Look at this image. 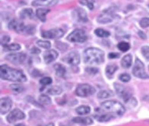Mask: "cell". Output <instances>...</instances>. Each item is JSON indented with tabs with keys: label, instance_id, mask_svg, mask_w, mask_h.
Returning a JSON list of instances; mask_svg holds the SVG:
<instances>
[{
	"label": "cell",
	"instance_id": "1",
	"mask_svg": "<svg viewBox=\"0 0 149 126\" xmlns=\"http://www.w3.org/2000/svg\"><path fill=\"white\" fill-rule=\"evenodd\" d=\"M0 77L4 80L18 83H24L27 81V77L22 71L11 68L5 64L0 67Z\"/></svg>",
	"mask_w": 149,
	"mask_h": 126
},
{
	"label": "cell",
	"instance_id": "2",
	"mask_svg": "<svg viewBox=\"0 0 149 126\" xmlns=\"http://www.w3.org/2000/svg\"><path fill=\"white\" fill-rule=\"evenodd\" d=\"M84 61L88 64H100L104 61V52L96 47H90L84 51Z\"/></svg>",
	"mask_w": 149,
	"mask_h": 126
},
{
	"label": "cell",
	"instance_id": "3",
	"mask_svg": "<svg viewBox=\"0 0 149 126\" xmlns=\"http://www.w3.org/2000/svg\"><path fill=\"white\" fill-rule=\"evenodd\" d=\"M101 107L104 110L108 111L113 114L121 116L126 112V108L120 103L115 100H108L101 103Z\"/></svg>",
	"mask_w": 149,
	"mask_h": 126
},
{
	"label": "cell",
	"instance_id": "4",
	"mask_svg": "<svg viewBox=\"0 0 149 126\" xmlns=\"http://www.w3.org/2000/svg\"><path fill=\"white\" fill-rule=\"evenodd\" d=\"M132 73L135 77L140 79H149V76L145 72L144 63L139 58L135 60V65L132 69Z\"/></svg>",
	"mask_w": 149,
	"mask_h": 126
},
{
	"label": "cell",
	"instance_id": "5",
	"mask_svg": "<svg viewBox=\"0 0 149 126\" xmlns=\"http://www.w3.org/2000/svg\"><path fill=\"white\" fill-rule=\"evenodd\" d=\"M67 39L73 43H84L88 39V36L83 30L75 29L68 36Z\"/></svg>",
	"mask_w": 149,
	"mask_h": 126
},
{
	"label": "cell",
	"instance_id": "6",
	"mask_svg": "<svg viewBox=\"0 0 149 126\" xmlns=\"http://www.w3.org/2000/svg\"><path fill=\"white\" fill-rule=\"evenodd\" d=\"M94 93H95V89L92 86L87 83L79 84L75 89V94L80 97L90 96Z\"/></svg>",
	"mask_w": 149,
	"mask_h": 126
},
{
	"label": "cell",
	"instance_id": "7",
	"mask_svg": "<svg viewBox=\"0 0 149 126\" xmlns=\"http://www.w3.org/2000/svg\"><path fill=\"white\" fill-rule=\"evenodd\" d=\"M114 88L116 89L118 96L121 97L126 103H127L128 101L132 98V93L128 87L118 84V83H114Z\"/></svg>",
	"mask_w": 149,
	"mask_h": 126
},
{
	"label": "cell",
	"instance_id": "8",
	"mask_svg": "<svg viewBox=\"0 0 149 126\" xmlns=\"http://www.w3.org/2000/svg\"><path fill=\"white\" fill-rule=\"evenodd\" d=\"M65 32L62 28H53V29L44 31L42 32V36L48 39H58L63 37Z\"/></svg>",
	"mask_w": 149,
	"mask_h": 126
},
{
	"label": "cell",
	"instance_id": "9",
	"mask_svg": "<svg viewBox=\"0 0 149 126\" xmlns=\"http://www.w3.org/2000/svg\"><path fill=\"white\" fill-rule=\"evenodd\" d=\"M113 9L104 10V12L101 13L98 16L97 22L101 24H107L109 22H111L115 18V15L113 14Z\"/></svg>",
	"mask_w": 149,
	"mask_h": 126
},
{
	"label": "cell",
	"instance_id": "10",
	"mask_svg": "<svg viewBox=\"0 0 149 126\" xmlns=\"http://www.w3.org/2000/svg\"><path fill=\"white\" fill-rule=\"evenodd\" d=\"M63 61L68 64L72 66H76L80 63V55L79 52L72 51L63 57Z\"/></svg>",
	"mask_w": 149,
	"mask_h": 126
},
{
	"label": "cell",
	"instance_id": "11",
	"mask_svg": "<svg viewBox=\"0 0 149 126\" xmlns=\"http://www.w3.org/2000/svg\"><path fill=\"white\" fill-rule=\"evenodd\" d=\"M25 118V115L22 112V110H20L18 108H15L14 110H12L10 112L9 114L7 116V121L9 123L12 124L17 122L18 120H22Z\"/></svg>",
	"mask_w": 149,
	"mask_h": 126
},
{
	"label": "cell",
	"instance_id": "12",
	"mask_svg": "<svg viewBox=\"0 0 149 126\" xmlns=\"http://www.w3.org/2000/svg\"><path fill=\"white\" fill-rule=\"evenodd\" d=\"M6 58L12 63H14V64H21V63L24 62V61L27 58V56L24 53H10V54L6 56Z\"/></svg>",
	"mask_w": 149,
	"mask_h": 126
},
{
	"label": "cell",
	"instance_id": "13",
	"mask_svg": "<svg viewBox=\"0 0 149 126\" xmlns=\"http://www.w3.org/2000/svg\"><path fill=\"white\" fill-rule=\"evenodd\" d=\"M8 28L11 30H14L17 33L19 34H25V29H26V25H24L23 22H19L18 20L14 19L8 23Z\"/></svg>",
	"mask_w": 149,
	"mask_h": 126
},
{
	"label": "cell",
	"instance_id": "14",
	"mask_svg": "<svg viewBox=\"0 0 149 126\" xmlns=\"http://www.w3.org/2000/svg\"><path fill=\"white\" fill-rule=\"evenodd\" d=\"M72 14L74 19L78 22H82V23H86V22H88V15H87L86 12L82 8H76L75 9H74Z\"/></svg>",
	"mask_w": 149,
	"mask_h": 126
},
{
	"label": "cell",
	"instance_id": "15",
	"mask_svg": "<svg viewBox=\"0 0 149 126\" xmlns=\"http://www.w3.org/2000/svg\"><path fill=\"white\" fill-rule=\"evenodd\" d=\"M12 106V101L8 97L2 98L0 100V112L1 115H5L11 109Z\"/></svg>",
	"mask_w": 149,
	"mask_h": 126
},
{
	"label": "cell",
	"instance_id": "16",
	"mask_svg": "<svg viewBox=\"0 0 149 126\" xmlns=\"http://www.w3.org/2000/svg\"><path fill=\"white\" fill-rule=\"evenodd\" d=\"M59 0H34L32 2L33 6H43V7H52L58 3Z\"/></svg>",
	"mask_w": 149,
	"mask_h": 126
},
{
	"label": "cell",
	"instance_id": "17",
	"mask_svg": "<svg viewBox=\"0 0 149 126\" xmlns=\"http://www.w3.org/2000/svg\"><path fill=\"white\" fill-rule=\"evenodd\" d=\"M58 57V53L54 50H48L43 54V60L46 63H50Z\"/></svg>",
	"mask_w": 149,
	"mask_h": 126
},
{
	"label": "cell",
	"instance_id": "18",
	"mask_svg": "<svg viewBox=\"0 0 149 126\" xmlns=\"http://www.w3.org/2000/svg\"><path fill=\"white\" fill-rule=\"evenodd\" d=\"M72 121L74 123L80 124L84 126L90 125L93 124V120L89 117H75L73 118Z\"/></svg>",
	"mask_w": 149,
	"mask_h": 126
},
{
	"label": "cell",
	"instance_id": "19",
	"mask_svg": "<svg viewBox=\"0 0 149 126\" xmlns=\"http://www.w3.org/2000/svg\"><path fill=\"white\" fill-rule=\"evenodd\" d=\"M50 12V10L48 9V8H38L36 12V15H37V17L39 18L41 22H45L47 18L46 16Z\"/></svg>",
	"mask_w": 149,
	"mask_h": 126
},
{
	"label": "cell",
	"instance_id": "20",
	"mask_svg": "<svg viewBox=\"0 0 149 126\" xmlns=\"http://www.w3.org/2000/svg\"><path fill=\"white\" fill-rule=\"evenodd\" d=\"M20 18L22 19H26V18H29V19H33V12L31 8H25L23 9L22 12H20Z\"/></svg>",
	"mask_w": 149,
	"mask_h": 126
},
{
	"label": "cell",
	"instance_id": "21",
	"mask_svg": "<svg viewBox=\"0 0 149 126\" xmlns=\"http://www.w3.org/2000/svg\"><path fill=\"white\" fill-rule=\"evenodd\" d=\"M132 63V57L130 54H127L125 57H123V58L121 61L122 67L123 68H126V69H128L131 67Z\"/></svg>",
	"mask_w": 149,
	"mask_h": 126
},
{
	"label": "cell",
	"instance_id": "22",
	"mask_svg": "<svg viewBox=\"0 0 149 126\" xmlns=\"http://www.w3.org/2000/svg\"><path fill=\"white\" fill-rule=\"evenodd\" d=\"M118 70V67L116 64H109L106 67V75L108 78L111 79L113 77L114 73Z\"/></svg>",
	"mask_w": 149,
	"mask_h": 126
},
{
	"label": "cell",
	"instance_id": "23",
	"mask_svg": "<svg viewBox=\"0 0 149 126\" xmlns=\"http://www.w3.org/2000/svg\"><path fill=\"white\" fill-rule=\"evenodd\" d=\"M54 69L56 70V74L60 77H63L65 74V69L63 65H61L59 63H56L54 65Z\"/></svg>",
	"mask_w": 149,
	"mask_h": 126
},
{
	"label": "cell",
	"instance_id": "24",
	"mask_svg": "<svg viewBox=\"0 0 149 126\" xmlns=\"http://www.w3.org/2000/svg\"><path fill=\"white\" fill-rule=\"evenodd\" d=\"M91 112V108L88 106H81L76 108V112L79 115H87L89 114Z\"/></svg>",
	"mask_w": 149,
	"mask_h": 126
},
{
	"label": "cell",
	"instance_id": "25",
	"mask_svg": "<svg viewBox=\"0 0 149 126\" xmlns=\"http://www.w3.org/2000/svg\"><path fill=\"white\" fill-rule=\"evenodd\" d=\"M113 92L111 90H101L97 94V97L99 99H106L110 96H113Z\"/></svg>",
	"mask_w": 149,
	"mask_h": 126
},
{
	"label": "cell",
	"instance_id": "26",
	"mask_svg": "<svg viewBox=\"0 0 149 126\" xmlns=\"http://www.w3.org/2000/svg\"><path fill=\"white\" fill-rule=\"evenodd\" d=\"M94 33L97 37H107L110 35V33L106 30L103 29V28H97L94 31Z\"/></svg>",
	"mask_w": 149,
	"mask_h": 126
},
{
	"label": "cell",
	"instance_id": "27",
	"mask_svg": "<svg viewBox=\"0 0 149 126\" xmlns=\"http://www.w3.org/2000/svg\"><path fill=\"white\" fill-rule=\"evenodd\" d=\"M63 92V89L62 88L58 86H54V87H52L51 88H49L48 90H47V93L50 95H53V96H56V95H59L62 93Z\"/></svg>",
	"mask_w": 149,
	"mask_h": 126
},
{
	"label": "cell",
	"instance_id": "28",
	"mask_svg": "<svg viewBox=\"0 0 149 126\" xmlns=\"http://www.w3.org/2000/svg\"><path fill=\"white\" fill-rule=\"evenodd\" d=\"M39 102L40 104L43 105V106H48V105L51 104V99L47 95H41L39 97Z\"/></svg>",
	"mask_w": 149,
	"mask_h": 126
},
{
	"label": "cell",
	"instance_id": "29",
	"mask_svg": "<svg viewBox=\"0 0 149 126\" xmlns=\"http://www.w3.org/2000/svg\"><path fill=\"white\" fill-rule=\"evenodd\" d=\"M10 89L14 93H20L24 90V87L22 84H12L10 85Z\"/></svg>",
	"mask_w": 149,
	"mask_h": 126
},
{
	"label": "cell",
	"instance_id": "30",
	"mask_svg": "<svg viewBox=\"0 0 149 126\" xmlns=\"http://www.w3.org/2000/svg\"><path fill=\"white\" fill-rule=\"evenodd\" d=\"M98 122H108L110 119H113L114 118L113 115L111 114H103L99 115L98 117H96Z\"/></svg>",
	"mask_w": 149,
	"mask_h": 126
},
{
	"label": "cell",
	"instance_id": "31",
	"mask_svg": "<svg viewBox=\"0 0 149 126\" xmlns=\"http://www.w3.org/2000/svg\"><path fill=\"white\" fill-rule=\"evenodd\" d=\"M117 47L123 52H126L130 49V44L127 43V42H120V43L118 44Z\"/></svg>",
	"mask_w": 149,
	"mask_h": 126
},
{
	"label": "cell",
	"instance_id": "32",
	"mask_svg": "<svg viewBox=\"0 0 149 126\" xmlns=\"http://www.w3.org/2000/svg\"><path fill=\"white\" fill-rule=\"evenodd\" d=\"M37 44L39 47H43L44 49H49L50 47H51V44L49 42H47V41H41V40H39L37 42Z\"/></svg>",
	"mask_w": 149,
	"mask_h": 126
},
{
	"label": "cell",
	"instance_id": "33",
	"mask_svg": "<svg viewBox=\"0 0 149 126\" xmlns=\"http://www.w3.org/2000/svg\"><path fill=\"white\" fill-rule=\"evenodd\" d=\"M6 49L8 50V51H18V50L21 49V45L18 44H12L10 45H6L5 46Z\"/></svg>",
	"mask_w": 149,
	"mask_h": 126
},
{
	"label": "cell",
	"instance_id": "34",
	"mask_svg": "<svg viewBox=\"0 0 149 126\" xmlns=\"http://www.w3.org/2000/svg\"><path fill=\"white\" fill-rule=\"evenodd\" d=\"M52 82H53V80L52 78L49 77H43L40 80V83L43 86H47V85H49L51 84Z\"/></svg>",
	"mask_w": 149,
	"mask_h": 126
},
{
	"label": "cell",
	"instance_id": "35",
	"mask_svg": "<svg viewBox=\"0 0 149 126\" xmlns=\"http://www.w3.org/2000/svg\"><path fill=\"white\" fill-rule=\"evenodd\" d=\"M79 2L81 4L86 6L90 10H92L94 8V4L89 0H79Z\"/></svg>",
	"mask_w": 149,
	"mask_h": 126
},
{
	"label": "cell",
	"instance_id": "36",
	"mask_svg": "<svg viewBox=\"0 0 149 126\" xmlns=\"http://www.w3.org/2000/svg\"><path fill=\"white\" fill-rule=\"evenodd\" d=\"M141 53L147 60H149V46H143L141 47Z\"/></svg>",
	"mask_w": 149,
	"mask_h": 126
},
{
	"label": "cell",
	"instance_id": "37",
	"mask_svg": "<svg viewBox=\"0 0 149 126\" xmlns=\"http://www.w3.org/2000/svg\"><path fill=\"white\" fill-rule=\"evenodd\" d=\"M119 79H120V81L123 82V83H127V82H129L131 80V77L127 73H123V74L120 75Z\"/></svg>",
	"mask_w": 149,
	"mask_h": 126
},
{
	"label": "cell",
	"instance_id": "38",
	"mask_svg": "<svg viewBox=\"0 0 149 126\" xmlns=\"http://www.w3.org/2000/svg\"><path fill=\"white\" fill-rule=\"evenodd\" d=\"M140 26L143 28L149 27V18H141V20L140 21Z\"/></svg>",
	"mask_w": 149,
	"mask_h": 126
},
{
	"label": "cell",
	"instance_id": "39",
	"mask_svg": "<svg viewBox=\"0 0 149 126\" xmlns=\"http://www.w3.org/2000/svg\"><path fill=\"white\" fill-rule=\"evenodd\" d=\"M9 42H10V37L8 35H3L2 38H1V44H2L4 47L7 45Z\"/></svg>",
	"mask_w": 149,
	"mask_h": 126
},
{
	"label": "cell",
	"instance_id": "40",
	"mask_svg": "<svg viewBox=\"0 0 149 126\" xmlns=\"http://www.w3.org/2000/svg\"><path fill=\"white\" fill-rule=\"evenodd\" d=\"M85 70H86V72L90 73V74H96L98 72V70L95 68V67H88Z\"/></svg>",
	"mask_w": 149,
	"mask_h": 126
},
{
	"label": "cell",
	"instance_id": "41",
	"mask_svg": "<svg viewBox=\"0 0 149 126\" xmlns=\"http://www.w3.org/2000/svg\"><path fill=\"white\" fill-rule=\"evenodd\" d=\"M120 57V54L118 53H110L108 54V57L110 59H114V58H118Z\"/></svg>",
	"mask_w": 149,
	"mask_h": 126
},
{
	"label": "cell",
	"instance_id": "42",
	"mask_svg": "<svg viewBox=\"0 0 149 126\" xmlns=\"http://www.w3.org/2000/svg\"><path fill=\"white\" fill-rule=\"evenodd\" d=\"M31 53H33V54H37V53H40V51L35 47H32V49L31 50Z\"/></svg>",
	"mask_w": 149,
	"mask_h": 126
},
{
	"label": "cell",
	"instance_id": "43",
	"mask_svg": "<svg viewBox=\"0 0 149 126\" xmlns=\"http://www.w3.org/2000/svg\"><path fill=\"white\" fill-rule=\"evenodd\" d=\"M139 36L141 37V38H143V39L146 38V36H145V34L142 32H139Z\"/></svg>",
	"mask_w": 149,
	"mask_h": 126
},
{
	"label": "cell",
	"instance_id": "44",
	"mask_svg": "<svg viewBox=\"0 0 149 126\" xmlns=\"http://www.w3.org/2000/svg\"><path fill=\"white\" fill-rule=\"evenodd\" d=\"M143 99L145 101H146V102H149V95H146V96H145Z\"/></svg>",
	"mask_w": 149,
	"mask_h": 126
},
{
	"label": "cell",
	"instance_id": "45",
	"mask_svg": "<svg viewBox=\"0 0 149 126\" xmlns=\"http://www.w3.org/2000/svg\"><path fill=\"white\" fill-rule=\"evenodd\" d=\"M46 126H54V124H53V123H52V122H50V123H48V124H47Z\"/></svg>",
	"mask_w": 149,
	"mask_h": 126
},
{
	"label": "cell",
	"instance_id": "46",
	"mask_svg": "<svg viewBox=\"0 0 149 126\" xmlns=\"http://www.w3.org/2000/svg\"><path fill=\"white\" fill-rule=\"evenodd\" d=\"M16 126H25V125H23V124H18V125H17Z\"/></svg>",
	"mask_w": 149,
	"mask_h": 126
},
{
	"label": "cell",
	"instance_id": "47",
	"mask_svg": "<svg viewBox=\"0 0 149 126\" xmlns=\"http://www.w3.org/2000/svg\"><path fill=\"white\" fill-rule=\"evenodd\" d=\"M62 126H68V125H62Z\"/></svg>",
	"mask_w": 149,
	"mask_h": 126
}]
</instances>
